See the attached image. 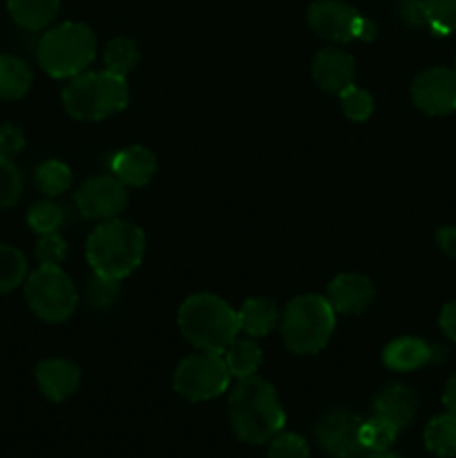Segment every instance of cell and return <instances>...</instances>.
Returning <instances> with one entry per match:
<instances>
[{
	"mask_svg": "<svg viewBox=\"0 0 456 458\" xmlns=\"http://www.w3.org/2000/svg\"><path fill=\"white\" fill-rule=\"evenodd\" d=\"M228 419L237 438L250 445H264L282 432L286 414L275 387L259 376L240 378L228 394Z\"/></svg>",
	"mask_w": 456,
	"mask_h": 458,
	"instance_id": "cell-1",
	"label": "cell"
},
{
	"mask_svg": "<svg viewBox=\"0 0 456 458\" xmlns=\"http://www.w3.org/2000/svg\"><path fill=\"white\" fill-rule=\"evenodd\" d=\"M88 262L94 276L121 282L141 264L146 253V235L125 219H107L88 237Z\"/></svg>",
	"mask_w": 456,
	"mask_h": 458,
	"instance_id": "cell-2",
	"label": "cell"
},
{
	"mask_svg": "<svg viewBox=\"0 0 456 458\" xmlns=\"http://www.w3.org/2000/svg\"><path fill=\"white\" fill-rule=\"evenodd\" d=\"M177 322L183 338L199 352L224 353L240 334L235 309L210 293L190 295L179 307Z\"/></svg>",
	"mask_w": 456,
	"mask_h": 458,
	"instance_id": "cell-3",
	"label": "cell"
},
{
	"mask_svg": "<svg viewBox=\"0 0 456 458\" xmlns=\"http://www.w3.org/2000/svg\"><path fill=\"white\" fill-rule=\"evenodd\" d=\"M128 83L112 72H83L63 89L67 114L79 121H103L128 106Z\"/></svg>",
	"mask_w": 456,
	"mask_h": 458,
	"instance_id": "cell-4",
	"label": "cell"
},
{
	"mask_svg": "<svg viewBox=\"0 0 456 458\" xmlns=\"http://www.w3.org/2000/svg\"><path fill=\"white\" fill-rule=\"evenodd\" d=\"M335 329V311L320 295H300L286 304L280 318L284 344L293 353L308 356L326 347Z\"/></svg>",
	"mask_w": 456,
	"mask_h": 458,
	"instance_id": "cell-5",
	"label": "cell"
},
{
	"mask_svg": "<svg viewBox=\"0 0 456 458\" xmlns=\"http://www.w3.org/2000/svg\"><path fill=\"white\" fill-rule=\"evenodd\" d=\"M38 63L54 79H74L97 56V38L88 25L63 22L40 38Z\"/></svg>",
	"mask_w": 456,
	"mask_h": 458,
	"instance_id": "cell-6",
	"label": "cell"
},
{
	"mask_svg": "<svg viewBox=\"0 0 456 458\" xmlns=\"http://www.w3.org/2000/svg\"><path fill=\"white\" fill-rule=\"evenodd\" d=\"M25 298L43 322H65L74 313L79 293L61 267H38L25 280Z\"/></svg>",
	"mask_w": 456,
	"mask_h": 458,
	"instance_id": "cell-7",
	"label": "cell"
},
{
	"mask_svg": "<svg viewBox=\"0 0 456 458\" xmlns=\"http://www.w3.org/2000/svg\"><path fill=\"white\" fill-rule=\"evenodd\" d=\"M228 385H231V371L222 353L197 349V353L183 358L174 371V392L192 403L222 396Z\"/></svg>",
	"mask_w": 456,
	"mask_h": 458,
	"instance_id": "cell-8",
	"label": "cell"
},
{
	"mask_svg": "<svg viewBox=\"0 0 456 458\" xmlns=\"http://www.w3.org/2000/svg\"><path fill=\"white\" fill-rule=\"evenodd\" d=\"M308 25L320 38L349 43L353 38H374L376 25L362 18L351 4L342 0H316L307 12Z\"/></svg>",
	"mask_w": 456,
	"mask_h": 458,
	"instance_id": "cell-9",
	"label": "cell"
},
{
	"mask_svg": "<svg viewBox=\"0 0 456 458\" xmlns=\"http://www.w3.org/2000/svg\"><path fill=\"white\" fill-rule=\"evenodd\" d=\"M360 414L351 410L326 411L316 425L317 443L334 458H362L367 450L360 443Z\"/></svg>",
	"mask_w": 456,
	"mask_h": 458,
	"instance_id": "cell-10",
	"label": "cell"
},
{
	"mask_svg": "<svg viewBox=\"0 0 456 458\" xmlns=\"http://www.w3.org/2000/svg\"><path fill=\"white\" fill-rule=\"evenodd\" d=\"M411 101L429 116L456 112V70L429 67L420 72L411 83Z\"/></svg>",
	"mask_w": 456,
	"mask_h": 458,
	"instance_id": "cell-11",
	"label": "cell"
},
{
	"mask_svg": "<svg viewBox=\"0 0 456 458\" xmlns=\"http://www.w3.org/2000/svg\"><path fill=\"white\" fill-rule=\"evenodd\" d=\"M76 208L85 219H116L128 204L125 186L116 177H92L76 191Z\"/></svg>",
	"mask_w": 456,
	"mask_h": 458,
	"instance_id": "cell-12",
	"label": "cell"
},
{
	"mask_svg": "<svg viewBox=\"0 0 456 458\" xmlns=\"http://www.w3.org/2000/svg\"><path fill=\"white\" fill-rule=\"evenodd\" d=\"M311 74L325 92L340 94L356 81V61L347 49L325 47L313 56Z\"/></svg>",
	"mask_w": 456,
	"mask_h": 458,
	"instance_id": "cell-13",
	"label": "cell"
},
{
	"mask_svg": "<svg viewBox=\"0 0 456 458\" xmlns=\"http://www.w3.org/2000/svg\"><path fill=\"white\" fill-rule=\"evenodd\" d=\"M376 298V289L369 277L360 273H342L334 277L326 289V300L334 307L335 313L344 316H360L367 311Z\"/></svg>",
	"mask_w": 456,
	"mask_h": 458,
	"instance_id": "cell-14",
	"label": "cell"
},
{
	"mask_svg": "<svg viewBox=\"0 0 456 458\" xmlns=\"http://www.w3.org/2000/svg\"><path fill=\"white\" fill-rule=\"evenodd\" d=\"M36 383H38L45 398L54 403H63L79 387L80 371L74 362L52 358V360H43L36 367Z\"/></svg>",
	"mask_w": 456,
	"mask_h": 458,
	"instance_id": "cell-15",
	"label": "cell"
},
{
	"mask_svg": "<svg viewBox=\"0 0 456 458\" xmlns=\"http://www.w3.org/2000/svg\"><path fill=\"white\" fill-rule=\"evenodd\" d=\"M418 410V396L410 385L392 383L374 398V416L387 419L398 429L407 428Z\"/></svg>",
	"mask_w": 456,
	"mask_h": 458,
	"instance_id": "cell-16",
	"label": "cell"
},
{
	"mask_svg": "<svg viewBox=\"0 0 456 458\" xmlns=\"http://www.w3.org/2000/svg\"><path fill=\"white\" fill-rule=\"evenodd\" d=\"M112 173L123 186L141 188L155 177L156 157L143 146H130L116 152L112 159Z\"/></svg>",
	"mask_w": 456,
	"mask_h": 458,
	"instance_id": "cell-17",
	"label": "cell"
},
{
	"mask_svg": "<svg viewBox=\"0 0 456 458\" xmlns=\"http://www.w3.org/2000/svg\"><path fill=\"white\" fill-rule=\"evenodd\" d=\"M237 322H240L241 334L250 338H264L280 322V309L268 298H250L237 311Z\"/></svg>",
	"mask_w": 456,
	"mask_h": 458,
	"instance_id": "cell-18",
	"label": "cell"
},
{
	"mask_svg": "<svg viewBox=\"0 0 456 458\" xmlns=\"http://www.w3.org/2000/svg\"><path fill=\"white\" fill-rule=\"evenodd\" d=\"M432 360V347L420 338H398L383 352L384 367L393 371H414Z\"/></svg>",
	"mask_w": 456,
	"mask_h": 458,
	"instance_id": "cell-19",
	"label": "cell"
},
{
	"mask_svg": "<svg viewBox=\"0 0 456 458\" xmlns=\"http://www.w3.org/2000/svg\"><path fill=\"white\" fill-rule=\"evenodd\" d=\"M61 0H7L13 21L30 31L45 30L56 18Z\"/></svg>",
	"mask_w": 456,
	"mask_h": 458,
	"instance_id": "cell-20",
	"label": "cell"
},
{
	"mask_svg": "<svg viewBox=\"0 0 456 458\" xmlns=\"http://www.w3.org/2000/svg\"><path fill=\"white\" fill-rule=\"evenodd\" d=\"M31 88V70L25 61L0 54V98L16 101Z\"/></svg>",
	"mask_w": 456,
	"mask_h": 458,
	"instance_id": "cell-21",
	"label": "cell"
},
{
	"mask_svg": "<svg viewBox=\"0 0 456 458\" xmlns=\"http://www.w3.org/2000/svg\"><path fill=\"white\" fill-rule=\"evenodd\" d=\"M224 362L235 378H249L262 365V349L255 340H232L224 352Z\"/></svg>",
	"mask_w": 456,
	"mask_h": 458,
	"instance_id": "cell-22",
	"label": "cell"
},
{
	"mask_svg": "<svg viewBox=\"0 0 456 458\" xmlns=\"http://www.w3.org/2000/svg\"><path fill=\"white\" fill-rule=\"evenodd\" d=\"M425 445L438 458L456 456V416L441 414L432 419L425 428Z\"/></svg>",
	"mask_w": 456,
	"mask_h": 458,
	"instance_id": "cell-23",
	"label": "cell"
},
{
	"mask_svg": "<svg viewBox=\"0 0 456 458\" xmlns=\"http://www.w3.org/2000/svg\"><path fill=\"white\" fill-rule=\"evenodd\" d=\"M139 58H141V54H139L137 43L130 38H123V36L112 38L110 43H107L106 54H103L106 70L116 76H123V79L134 70V67H137Z\"/></svg>",
	"mask_w": 456,
	"mask_h": 458,
	"instance_id": "cell-24",
	"label": "cell"
},
{
	"mask_svg": "<svg viewBox=\"0 0 456 458\" xmlns=\"http://www.w3.org/2000/svg\"><path fill=\"white\" fill-rule=\"evenodd\" d=\"M27 280V259L18 249L0 244V293L18 289Z\"/></svg>",
	"mask_w": 456,
	"mask_h": 458,
	"instance_id": "cell-25",
	"label": "cell"
},
{
	"mask_svg": "<svg viewBox=\"0 0 456 458\" xmlns=\"http://www.w3.org/2000/svg\"><path fill=\"white\" fill-rule=\"evenodd\" d=\"M401 429L387 419L374 416L369 420H362L360 425V443L367 452H384L393 445Z\"/></svg>",
	"mask_w": 456,
	"mask_h": 458,
	"instance_id": "cell-26",
	"label": "cell"
},
{
	"mask_svg": "<svg viewBox=\"0 0 456 458\" xmlns=\"http://www.w3.org/2000/svg\"><path fill=\"white\" fill-rule=\"evenodd\" d=\"M72 183V170L67 168V164L56 159L43 161V164L36 168V186L49 197H56L61 192H65Z\"/></svg>",
	"mask_w": 456,
	"mask_h": 458,
	"instance_id": "cell-27",
	"label": "cell"
},
{
	"mask_svg": "<svg viewBox=\"0 0 456 458\" xmlns=\"http://www.w3.org/2000/svg\"><path fill=\"white\" fill-rule=\"evenodd\" d=\"M65 222V213L58 204L54 201H40V204L31 206L30 213H27V224H30L31 231H36L38 235L45 233H58V228Z\"/></svg>",
	"mask_w": 456,
	"mask_h": 458,
	"instance_id": "cell-28",
	"label": "cell"
},
{
	"mask_svg": "<svg viewBox=\"0 0 456 458\" xmlns=\"http://www.w3.org/2000/svg\"><path fill=\"white\" fill-rule=\"evenodd\" d=\"M22 195V177L9 157H0V210L12 208Z\"/></svg>",
	"mask_w": 456,
	"mask_h": 458,
	"instance_id": "cell-29",
	"label": "cell"
},
{
	"mask_svg": "<svg viewBox=\"0 0 456 458\" xmlns=\"http://www.w3.org/2000/svg\"><path fill=\"white\" fill-rule=\"evenodd\" d=\"M340 106H342V112L347 114V119L351 121H367L374 112V98L367 89L358 88V85H349L347 89L338 94Z\"/></svg>",
	"mask_w": 456,
	"mask_h": 458,
	"instance_id": "cell-30",
	"label": "cell"
},
{
	"mask_svg": "<svg viewBox=\"0 0 456 458\" xmlns=\"http://www.w3.org/2000/svg\"><path fill=\"white\" fill-rule=\"evenodd\" d=\"M268 458H311V450H308V443L298 434L280 432L271 438Z\"/></svg>",
	"mask_w": 456,
	"mask_h": 458,
	"instance_id": "cell-31",
	"label": "cell"
},
{
	"mask_svg": "<svg viewBox=\"0 0 456 458\" xmlns=\"http://www.w3.org/2000/svg\"><path fill=\"white\" fill-rule=\"evenodd\" d=\"M436 34L456 31V0H429V25Z\"/></svg>",
	"mask_w": 456,
	"mask_h": 458,
	"instance_id": "cell-32",
	"label": "cell"
},
{
	"mask_svg": "<svg viewBox=\"0 0 456 458\" xmlns=\"http://www.w3.org/2000/svg\"><path fill=\"white\" fill-rule=\"evenodd\" d=\"M67 255V246L58 233H45L36 244V259L40 267H61Z\"/></svg>",
	"mask_w": 456,
	"mask_h": 458,
	"instance_id": "cell-33",
	"label": "cell"
},
{
	"mask_svg": "<svg viewBox=\"0 0 456 458\" xmlns=\"http://www.w3.org/2000/svg\"><path fill=\"white\" fill-rule=\"evenodd\" d=\"M398 13L411 27L429 25V0H401Z\"/></svg>",
	"mask_w": 456,
	"mask_h": 458,
	"instance_id": "cell-34",
	"label": "cell"
},
{
	"mask_svg": "<svg viewBox=\"0 0 456 458\" xmlns=\"http://www.w3.org/2000/svg\"><path fill=\"white\" fill-rule=\"evenodd\" d=\"M25 148V132L13 123H0V157H16Z\"/></svg>",
	"mask_w": 456,
	"mask_h": 458,
	"instance_id": "cell-35",
	"label": "cell"
},
{
	"mask_svg": "<svg viewBox=\"0 0 456 458\" xmlns=\"http://www.w3.org/2000/svg\"><path fill=\"white\" fill-rule=\"evenodd\" d=\"M116 291H119V286H116L114 280H106V277L97 276L92 284L88 286L89 304L92 307H106V304H110L116 298Z\"/></svg>",
	"mask_w": 456,
	"mask_h": 458,
	"instance_id": "cell-36",
	"label": "cell"
},
{
	"mask_svg": "<svg viewBox=\"0 0 456 458\" xmlns=\"http://www.w3.org/2000/svg\"><path fill=\"white\" fill-rule=\"evenodd\" d=\"M438 322H441L443 334L456 343V300H452L450 304H445V307H443L441 320Z\"/></svg>",
	"mask_w": 456,
	"mask_h": 458,
	"instance_id": "cell-37",
	"label": "cell"
},
{
	"mask_svg": "<svg viewBox=\"0 0 456 458\" xmlns=\"http://www.w3.org/2000/svg\"><path fill=\"white\" fill-rule=\"evenodd\" d=\"M436 242L441 250L450 258H456V226H441L436 231Z\"/></svg>",
	"mask_w": 456,
	"mask_h": 458,
	"instance_id": "cell-38",
	"label": "cell"
},
{
	"mask_svg": "<svg viewBox=\"0 0 456 458\" xmlns=\"http://www.w3.org/2000/svg\"><path fill=\"white\" fill-rule=\"evenodd\" d=\"M443 405L447 407V411H450V414L456 416V374L447 380L445 392H443Z\"/></svg>",
	"mask_w": 456,
	"mask_h": 458,
	"instance_id": "cell-39",
	"label": "cell"
},
{
	"mask_svg": "<svg viewBox=\"0 0 456 458\" xmlns=\"http://www.w3.org/2000/svg\"><path fill=\"white\" fill-rule=\"evenodd\" d=\"M362 458H401L398 454H393V452L384 450V452H367Z\"/></svg>",
	"mask_w": 456,
	"mask_h": 458,
	"instance_id": "cell-40",
	"label": "cell"
},
{
	"mask_svg": "<svg viewBox=\"0 0 456 458\" xmlns=\"http://www.w3.org/2000/svg\"><path fill=\"white\" fill-rule=\"evenodd\" d=\"M454 70H456V54H454Z\"/></svg>",
	"mask_w": 456,
	"mask_h": 458,
	"instance_id": "cell-41",
	"label": "cell"
}]
</instances>
